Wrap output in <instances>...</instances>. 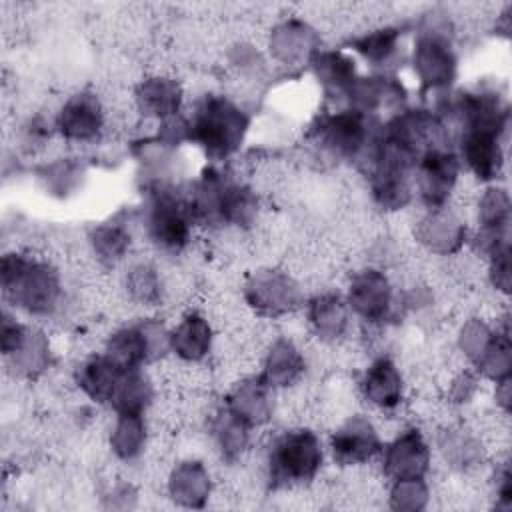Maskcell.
<instances>
[{"mask_svg":"<svg viewBox=\"0 0 512 512\" xmlns=\"http://www.w3.org/2000/svg\"><path fill=\"white\" fill-rule=\"evenodd\" d=\"M216 346V328L202 310H186L170 324V356L180 364H204Z\"/></svg>","mask_w":512,"mask_h":512,"instance_id":"22","label":"cell"},{"mask_svg":"<svg viewBox=\"0 0 512 512\" xmlns=\"http://www.w3.org/2000/svg\"><path fill=\"white\" fill-rule=\"evenodd\" d=\"M510 124L472 122L456 128L454 152L462 170L480 184H496L504 174Z\"/></svg>","mask_w":512,"mask_h":512,"instance_id":"11","label":"cell"},{"mask_svg":"<svg viewBox=\"0 0 512 512\" xmlns=\"http://www.w3.org/2000/svg\"><path fill=\"white\" fill-rule=\"evenodd\" d=\"M36 176L48 194L66 198L68 194H74L78 186H82L86 170L78 158H54L40 164Z\"/></svg>","mask_w":512,"mask_h":512,"instance_id":"35","label":"cell"},{"mask_svg":"<svg viewBox=\"0 0 512 512\" xmlns=\"http://www.w3.org/2000/svg\"><path fill=\"white\" fill-rule=\"evenodd\" d=\"M214 492L210 468L200 458H182L166 474V496L182 508H204Z\"/></svg>","mask_w":512,"mask_h":512,"instance_id":"29","label":"cell"},{"mask_svg":"<svg viewBox=\"0 0 512 512\" xmlns=\"http://www.w3.org/2000/svg\"><path fill=\"white\" fill-rule=\"evenodd\" d=\"M494 332H496V324H490L482 316H470L460 324L456 334V346L470 366L480 358V354L492 340Z\"/></svg>","mask_w":512,"mask_h":512,"instance_id":"37","label":"cell"},{"mask_svg":"<svg viewBox=\"0 0 512 512\" xmlns=\"http://www.w3.org/2000/svg\"><path fill=\"white\" fill-rule=\"evenodd\" d=\"M56 136L72 146L96 144L108 128V108L96 90L80 88L68 94L52 114Z\"/></svg>","mask_w":512,"mask_h":512,"instance_id":"13","label":"cell"},{"mask_svg":"<svg viewBox=\"0 0 512 512\" xmlns=\"http://www.w3.org/2000/svg\"><path fill=\"white\" fill-rule=\"evenodd\" d=\"M342 296L354 320L368 328H384L402 310L400 290L390 274L376 264H364L352 270Z\"/></svg>","mask_w":512,"mask_h":512,"instance_id":"9","label":"cell"},{"mask_svg":"<svg viewBox=\"0 0 512 512\" xmlns=\"http://www.w3.org/2000/svg\"><path fill=\"white\" fill-rule=\"evenodd\" d=\"M224 404L254 430L270 424L276 412V390L260 374H246L226 392Z\"/></svg>","mask_w":512,"mask_h":512,"instance_id":"27","label":"cell"},{"mask_svg":"<svg viewBox=\"0 0 512 512\" xmlns=\"http://www.w3.org/2000/svg\"><path fill=\"white\" fill-rule=\"evenodd\" d=\"M158 396V388L154 378L148 374L146 368L140 370H124L108 408L112 414H144L148 416L150 408L154 406Z\"/></svg>","mask_w":512,"mask_h":512,"instance_id":"34","label":"cell"},{"mask_svg":"<svg viewBox=\"0 0 512 512\" xmlns=\"http://www.w3.org/2000/svg\"><path fill=\"white\" fill-rule=\"evenodd\" d=\"M0 288L6 308L36 324L54 320L66 308L64 276L48 256L16 248L4 252Z\"/></svg>","mask_w":512,"mask_h":512,"instance_id":"1","label":"cell"},{"mask_svg":"<svg viewBox=\"0 0 512 512\" xmlns=\"http://www.w3.org/2000/svg\"><path fill=\"white\" fill-rule=\"evenodd\" d=\"M308 66L322 94L336 106H342L344 96L360 76L358 60L344 48H320Z\"/></svg>","mask_w":512,"mask_h":512,"instance_id":"28","label":"cell"},{"mask_svg":"<svg viewBox=\"0 0 512 512\" xmlns=\"http://www.w3.org/2000/svg\"><path fill=\"white\" fill-rule=\"evenodd\" d=\"M188 118V144L196 146L210 164H226L244 146L252 116L232 96L224 92L200 94L190 110Z\"/></svg>","mask_w":512,"mask_h":512,"instance_id":"3","label":"cell"},{"mask_svg":"<svg viewBox=\"0 0 512 512\" xmlns=\"http://www.w3.org/2000/svg\"><path fill=\"white\" fill-rule=\"evenodd\" d=\"M360 398L380 414H394L406 400V378L388 354L374 356L358 378Z\"/></svg>","mask_w":512,"mask_h":512,"instance_id":"17","label":"cell"},{"mask_svg":"<svg viewBox=\"0 0 512 512\" xmlns=\"http://www.w3.org/2000/svg\"><path fill=\"white\" fill-rule=\"evenodd\" d=\"M322 48L318 30L304 18L290 16L276 22L266 38V52L270 62L284 68L306 66Z\"/></svg>","mask_w":512,"mask_h":512,"instance_id":"18","label":"cell"},{"mask_svg":"<svg viewBox=\"0 0 512 512\" xmlns=\"http://www.w3.org/2000/svg\"><path fill=\"white\" fill-rule=\"evenodd\" d=\"M124 370H120L102 350L84 356L72 372L74 384L84 398L94 404L108 406L112 392Z\"/></svg>","mask_w":512,"mask_h":512,"instance_id":"32","label":"cell"},{"mask_svg":"<svg viewBox=\"0 0 512 512\" xmlns=\"http://www.w3.org/2000/svg\"><path fill=\"white\" fill-rule=\"evenodd\" d=\"M434 446L444 464L454 472H472L486 460V446L482 438L474 430L460 424L440 428Z\"/></svg>","mask_w":512,"mask_h":512,"instance_id":"31","label":"cell"},{"mask_svg":"<svg viewBox=\"0 0 512 512\" xmlns=\"http://www.w3.org/2000/svg\"><path fill=\"white\" fill-rule=\"evenodd\" d=\"M434 448L416 424L400 428L390 440H384L382 452L378 456L382 476L392 480L408 478H428L432 470Z\"/></svg>","mask_w":512,"mask_h":512,"instance_id":"16","label":"cell"},{"mask_svg":"<svg viewBox=\"0 0 512 512\" xmlns=\"http://www.w3.org/2000/svg\"><path fill=\"white\" fill-rule=\"evenodd\" d=\"M134 230L122 216H112L94 224L86 232V246L94 264L106 272L122 268L132 254Z\"/></svg>","mask_w":512,"mask_h":512,"instance_id":"26","label":"cell"},{"mask_svg":"<svg viewBox=\"0 0 512 512\" xmlns=\"http://www.w3.org/2000/svg\"><path fill=\"white\" fill-rule=\"evenodd\" d=\"M470 238L466 220L452 208L422 210L414 224L416 244L432 256H454Z\"/></svg>","mask_w":512,"mask_h":512,"instance_id":"19","label":"cell"},{"mask_svg":"<svg viewBox=\"0 0 512 512\" xmlns=\"http://www.w3.org/2000/svg\"><path fill=\"white\" fill-rule=\"evenodd\" d=\"M408 64L422 94L438 98L452 90L458 78V52L454 46V22L448 14L432 10L420 18Z\"/></svg>","mask_w":512,"mask_h":512,"instance_id":"6","label":"cell"},{"mask_svg":"<svg viewBox=\"0 0 512 512\" xmlns=\"http://www.w3.org/2000/svg\"><path fill=\"white\" fill-rule=\"evenodd\" d=\"M388 506L392 510L416 512L424 510L430 504V484L426 478H408L388 482Z\"/></svg>","mask_w":512,"mask_h":512,"instance_id":"36","label":"cell"},{"mask_svg":"<svg viewBox=\"0 0 512 512\" xmlns=\"http://www.w3.org/2000/svg\"><path fill=\"white\" fill-rule=\"evenodd\" d=\"M378 126V116H370L348 106H334L332 110L316 116L310 124L308 138L320 158L336 164L346 162L362 166L372 148Z\"/></svg>","mask_w":512,"mask_h":512,"instance_id":"7","label":"cell"},{"mask_svg":"<svg viewBox=\"0 0 512 512\" xmlns=\"http://www.w3.org/2000/svg\"><path fill=\"white\" fill-rule=\"evenodd\" d=\"M384 440L378 424L364 412L346 416L326 440L328 458L342 468H356L378 460Z\"/></svg>","mask_w":512,"mask_h":512,"instance_id":"15","label":"cell"},{"mask_svg":"<svg viewBox=\"0 0 512 512\" xmlns=\"http://www.w3.org/2000/svg\"><path fill=\"white\" fill-rule=\"evenodd\" d=\"M328 458L326 442L310 426H288L274 432L262 454V474L270 490L310 486Z\"/></svg>","mask_w":512,"mask_h":512,"instance_id":"4","label":"cell"},{"mask_svg":"<svg viewBox=\"0 0 512 512\" xmlns=\"http://www.w3.org/2000/svg\"><path fill=\"white\" fill-rule=\"evenodd\" d=\"M240 296L244 306L264 320H278L302 310L308 298L300 280L278 266H260L248 272Z\"/></svg>","mask_w":512,"mask_h":512,"instance_id":"12","label":"cell"},{"mask_svg":"<svg viewBox=\"0 0 512 512\" xmlns=\"http://www.w3.org/2000/svg\"><path fill=\"white\" fill-rule=\"evenodd\" d=\"M208 438L224 464H238L250 452L254 428L222 402L208 418Z\"/></svg>","mask_w":512,"mask_h":512,"instance_id":"30","label":"cell"},{"mask_svg":"<svg viewBox=\"0 0 512 512\" xmlns=\"http://www.w3.org/2000/svg\"><path fill=\"white\" fill-rule=\"evenodd\" d=\"M302 312L310 336L320 344L336 346L350 336L354 316L342 292L320 290L306 298Z\"/></svg>","mask_w":512,"mask_h":512,"instance_id":"20","label":"cell"},{"mask_svg":"<svg viewBox=\"0 0 512 512\" xmlns=\"http://www.w3.org/2000/svg\"><path fill=\"white\" fill-rule=\"evenodd\" d=\"M486 262V278L490 282V286L502 294L508 296L510 294V248H504L500 252H496L494 256H490Z\"/></svg>","mask_w":512,"mask_h":512,"instance_id":"38","label":"cell"},{"mask_svg":"<svg viewBox=\"0 0 512 512\" xmlns=\"http://www.w3.org/2000/svg\"><path fill=\"white\" fill-rule=\"evenodd\" d=\"M120 288L132 306L148 312L160 308L170 292L164 270L152 258H130L120 268Z\"/></svg>","mask_w":512,"mask_h":512,"instance_id":"25","label":"cell"},{"mask_svg":"<svg viewBox=\"0 0 512 512\" xmlns=\"http://www.w3.org/2000/svg\"><path fill=\"white\" fill-rule=\"evenodd\" d=\"M138 226L144 240L158 256H182L198 228L186 202L184 188L172 182H150L144 186V200L138 212Z\"/></svg>","mask_w":512,"mask_h":512,"instance_id":"5","label":"cell"},{"mask_svg":"<svg viewBox=\"0 0 512 512\" xmlns=\"http://www.w3.org/2000/svg\"><path fill=\"white\" fill-rule=\"evenodd\" d=\"M110 454L122 464L138 462L150 444V424L144 414H114L106 434Z\"/></svg>","mask_w":512,"mask_h":512,"instance_id":"33","label":"cell"},{"mask_svg":"<svg viewBox=\"0 0 512 512\" xmlns=\"http://www.w3.org/2000/svg\"><path fill=\"white\" fill-rule=\"evenodd\" d=\"M462 172V164L450 144L422 152L412 172L414 198L422 204V210L452 206Z\"/></svg>","mask_w":512,"mask_h":512,"instance_id":"14","label":"cell"},{"mask_svg":"<svg viewBox=\"0 0 512 512\" xmlns=\"http://www.w3.org/2000/svg\"><path fill=\"white\" fill-rule=\"evenodd\" d=\"M184 194L198 228L248 230L256 224L260 204L254 188L224 164L206 166Z\"/></svg>","mask_w":512,"mask_h":512,"instance_id":"2","label":"cell"},{"mask_svg":"<svg viewBox=\"0 0 512 512\" xmlns=\"http://www.w3.org/2000/svg\"><path fill=\"white\" fill-rule=\"evenodd\" d=\"M132 106L140 118L164 122L184 112V84L168 72L146 74L132 88Z\"/></svg>","mask_w":512,"mask_h":512,"instance_id":"21","label":"cell"},{"mask_svg":"<svg viewBox=\"0 0 512 512\" xmlns=\"http://www.w3.org/2000/svg\"><path fill=\"white\" fill-rule=\"evenodd\" d=\"M306 368L308 362L302 346L286 334H276L264 346L258 374L270 388L280 392L296 386L304 378Z\"/></svg>","mask_w":512,"mask_h":512,"instance_id":"24","label":"cell"},{"mask_svg":"<svg viewBox=\"0 0 512 512\" xmlns=\"http://www.w3.org/2000/svg\"><path fill=\"white\" fill-rule=\"evenodd\" d=\"M348 52L362 60L372 72L394 74V66L406 56L404 28L398 24H378L352 36Z\"/></svg>","mask_w":512,"mask_h":512,"instance_id":"23","label":"cell"},{"mask_svg":"<svg viewBox=\"0 0 512 512\" xmlns=\"http://www.w3.org/2000/svg\"><path fill=\"white\" fill-rule=\"evenodd\" d=\"M102 352L120 370L148 368L170 356V324L148 312L116 326L104 338Z\"/></svg>","mask_w":512,"mask_h":512,"instance_id":"8","label":"cell"},{"mask_svg":"<svg viewBox=\"0 0 512 512\" xmlns=\"http://www.w3.org/2000/svg\"><path fill=\"white\" fill-rule=\"evenodd\" d=\"M0 350L6 368L20 380H36L52 366V342L46 330L10 308L2 314Z\"/></svg>","mask_w":512,"mask_h":512,"instance_id":"10","label":"cell"}]
</instances>
